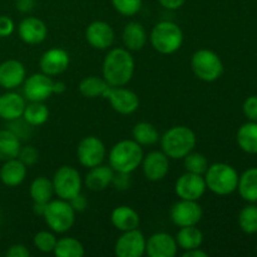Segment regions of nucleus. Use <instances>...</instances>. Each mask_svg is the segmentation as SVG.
Segmentation results:
<instances>
[{"instance_id": "1", "label": "nucleus", "mask_w": 257, "mask_h": 257, "mask_svg": "<svg viewBox=\"0 0 257 257\" xmlns=\"http://www.w3.org/2000/svg\"><path fill=\"white\" fill-rule=\"evenodd\" d=\"M103 78L110 87H124L135 74V59L125 48L110 49L103 60Z\"/></svg>"}, {"instance_id": "2", "label": "nucleus", "mask_w": 257, "mask_h": 257, "mask_svg": "<svg viewBox=\"0 0 257 257\" xmlns=\"http://www.w3.org/2000/svg\"><path fill=\"white\" fill-rule=\"evenodd\" d=\"M162 152L172 160H183L197 143L195 132L186 125H176L166 131L160 138Z\"/></svg>"}, {"instance_id": "3", "label": "nucleus", "mask_w": 257, "mask_h": 257, "mask_svg": "<svg viewBox=\"0 0 257 257\" xmlns=\"http://www.w3.org/2000/svg\"><path fill=\"white\" fill-rule=\"evenodd\" d=\"M143 156L142 146L135 140H123L113 146L108 161L114 172L132 173L141 166Z\"/></svg>"}, {"instance_id": "4", "label": "nucleus", "mask_w": 257, "mask_h": 257, "mask_svg": "<svg viewBox=\"0 0 257 257\" xmlns=\"http://www.w3.org/2000/svg\"><path fill=\"white\" fill-rule=\"evenodd\" d=\"M151 45L161 54H173L183 43V32L176 23L163 20L152 28L150 34Z\"/></svg>"}, {"instance_id": "5", "label": "nucleus", "mask_w": 257, "mask_h": 257, "mask_svg": "<svg viewBox=\"0 0 257 257\" xmlns=\"http://www.w3.org/2000/svg\"><path fill=\"white\" fill-rule=\"evenodd\" d=\"M203 177L208 190L218 196L231 195L237 190L238 175L235 168L227 163H213L208 166Z\"/></svg>"}, {"instance_id": "6", "label": "nucleus", "mask_w": 257, "mask_h": 257, "mask_svg": "<svg viewBox=\"0 0 257 257\" xmlns=\"http://www.w3.org/2000/svg\"><path fill=\"white\" fill-rule=\"evenodd\" d=\"M24 98L29 102H45L52 94H62L65 92V84L60 80H53L44 73H35L25 78L23 83Z\"/></svg>"}, {"instance_id": "7", "label": "nucleus", "mask_w": 257, "mask_h": 257, "mask_svg": "<svg viewBox=\"0 0 257 257\" xmlns=\"http://www.w3.org/2000/svg\"><path fill=\"white\" fill-rule=\"evenodd\" d=\"M191 68L202 82H215L222 75L223 63L217 53L210 49H198L191 58Z\"/></svg>"}, {"instance_id": "8", "label": "nucleus", "mask_w": 257, "mask_h": 257, "mask_svg": "<svg viewBox=\"0 0 257 257\" xmlns=\"http://www.w3.org/2000/svg\"><path fill=\"white\" fill-rule=\"evenodd\" d=\"M43 217L53 232L65 233L74 225L75 211L70 206L69 201L59 198L47 203Z\"/></svg>"}, {"instance_id": "9", "label": "nucleus", "mask_w": 257, "mask_h": 257, "mask_svg": "<svg viewBox=\"0 0 257 257\" xmlns=\"http://www.w3.org/2000/svg\"><path fill=\"white\" fill-rule=\"evenodd\" d=\"M52 182L54 193L62 200L69 201L82 192L83 181L80 173L72 166H62L58 168Z\"/></svg>"}, {"instance_id": "10", "label": "nucleus", "mask_w": 257, "mask_h": 257, "mask_svg": "<svg viewBox=\"0 0 257 257\" xmlns=\"http://www.w3.org/2000/svg\"><path fill=\"white\" fill-rule=\"evenodd\" d=\"M107 150L102 141L95 136H88L79 142L77 148V158L80 165L85 168H92L102 165Z\"/></svg>"}, {"instance_id": "11", "label": "nucleus", "mask_w": 257, "mask_h": 257, "mask_svg": "<svg viewBox=\"0 0 257 257\" xmlns=\"http://www.w3.org/2000/svg\"><path fill=\"white\" fill-rule=\"evenodd\" d=\"M103 98L109 100L110 105L117 113L123 115L133 114L140 107V98L133 90L124 87H108Z\"/></svg>"}, {"instance_id": "12", "label": "nucleus", "mask_w": 257, "mask_h": 257, "mask_svg": "<svg viewBox=\"0 0 257 257\" xmlns=\"http://www.w3.org/2000/svg\"><path fill=\"white\" fill-rule=\"evenodd\" d=\"M203 211L197 201L180 200L171 208V220L178 227L197 226L202 220Z\"/></svg>"}, {"instance_id": "13", "label": "nucleus", "mask_w": 257, "mask_h": 257, "mask_svg": "<svg viewBox=\"0 0 257 257\" xmlns=\"http://www.w3.org/2000/svg\"><path fill=\"white\" fill-rule=\"evenodd\" d=\"M146 241L138 228L124 231L115 242L114 253L118 257H142L146 253Z\"/></svg>"}, {"instance_id": "14", "label": "nucleus", "mask_w": 257, "mask_h": 257, "mask_svg": "<svg viewBox=\"0 0 257 257\" xmlns=\"http://www.w3.org/2000/svg\"><path fill=\"white\" fill-rule=\"evenodd\" d=\"M207 186L202 175L186 172L176 181L175 192L180 200L198 201L205 195Z\"/></svg>"}, {"instance_id": "15", "label": "nucleus", "mask_w": 257, "mask_h": 257, "mask_svg": "<svg viewBox=\"0 0 257 257\" xmlns=\"http://www.w3.org/2000/svg\"><path fill=\"white\" fill-rule=\"evenodd\" d=\"M141 165L145 177L152 182L162 181L170 172V158L162 151H152L143 156Z\"/></svg>"}, {"instance_id": "16", "label": "nucleus", "mask_w": 257, "mask_h": 257, "mask_svg": "<svg viewBox=\"0 0 257 257\" xmlns=\"http://www.w3.org/2000/svg\"><path fill=\"white\" fill-rule=\"evenodd\" d=\"M70 63L69 54L67 50L62 48H52L44 52L39 60V67L42 73L49 75V77H55L68 69Z\"/></svg>"}, {"instance_id": "17", "label": "nucleus", "mask_w": 257, "mask_h": 257, "mask_svg": "<svg viewBox=\"0 0 257 257\" xmlns=\"http://www.w3.org/2000/svg\"><path fill=\"white\" fill-rule=\"evenodd\" d=\"M178 245L171 233L156 232L146 241V253L150 257H175Z\"/></svg>"}, {"instance_id": "18", "label": "nucleus", "mask_w": 257, "mask_h": 257, "mask_svg": "<svg viewBox=\"0 0 257 257\" xmlns=\"http://www.w3.org/2000/svg\"><path fill=\"white\" fill-rule=\"evenodd\" d=\"M85 39L94 49L104 50L112 47L114 42V30L108 23L97 20L90 23L85 29Z\"/></svg>"}, {"instance_id": "19", "label": "nucleus", "mask_w": 257, "mask_h": 257, "mask_svg": "<svg viewBox=\"0 0 257 257\" xmlns=\"http://www.w3.org/2000/svg\"><path fill=\"white\" fill-rule=\"evenodd\" d=\"M27 70L24 64L17 59H8L0 64V87L14 90L24 83Z\"/></svg>"}, {"instance_id": "20", "label": "nucleus", "mask_w": 257, "mask_h": 257, "mask_svg": "<svg viewBox=\"0 0 257 257\" xmlns=\"http://www.w3.org/2000/svg\"><path fill=\"white\" fill-rule=\"evenodd\" d=\"M18 34L20 39L27 44H40L47 38L48 28L39 18L28 17L18 25Z\"/></svg>"}, {"instance_id": "21", "label": "nucleus", "mask_w": 257, "mask_h": 257, "mask_svg": "<svg viewBox=\"0 0 257 257\" xmlns=\"http://www.w3.org/2000/svg\"><path fill=\"white\" fill-rule=\"evenodd\" d=\"M25 98L19 93L8 90L0 95V118L7 122L23 117L25 109Z\"/></svg>"}, {"instance_id": "22", "label": "nucleus", "mask_w": 257, "mask_h": 257, "mask_svg": "<svg viewBox=\"0 0 257 257\" xmlns=\"http://www.w3.org/2000/svg\"><path fill=\"white\" fill-rule=\"evenodd\" d=\"M27 172L28 167L18 157L8 160L0 168V181L7 187H18L24 182Z\"/></svg>"}, {"instance_id": "23", "label": "nucleus", "mask_w": 257, "mask_h": 257, "mask_svg": "<svg viewBox=\"0 0 257 257\" xmlns=\"http://www.w3.org/2000/svg\"><path fill=\"white\" fill-rule=\"evenodd\" d=\"M113 176H114V171L110 166H95V167L89 168L88 173L85 175L84 183L88 190L99 192V191H104L108 186L112 185Z\"/></svg>"}, {"instance_id": "24", "label": "nucleus", "mask_w": 257, "mask_h": 257, "mask_svg": "<svg viewBox=\"0 0 257 257\" xmlns=\"http://www.w3.org/2000/svg\"><path fill=\"white\" fill-rule=\"evenodd\" d=\"M110 222L120 232L135 230L140 226V215L135 208L130 206H119L115 207L110 213Z\"/></svg>"}, {"instance_id": "25", "label": "nucleus", "mask_w": 257, "mask_h": 257, "mask_svg": "<svg viewBox=\"0 0 257 257\" xmlns=\"http://www.w3.org/2000/svg\"><path fill=\"white\" fill-rule=\"evenodd\" d=\"M122 40L125 49L138 52L147 44L148 34L141 23L130 22L123 29Z\"/></svg>"}, {"instance_id": "26", "label": "nucleus", "mask_w": 257, "mask_h": 257, "mask_svg": "<svg viewBox=\"0 0 257 257\" xmlns=\"http://www.w3.org/2000/svg\"><path fill=\"white\" fill-rule=\"evenodd\" d=\"M22 141L10 130H0V161L5 162L8 160L17 158L19 155Z\"/></svg>"}, {"instance_id": "27", "label": "nucleus", "mask_w": 257, "mask_h": 257, "mask_svg": "<svg viewBox=\"0 0 257 257\" xmlns=\"http://www.w3.org/2000/svg\"><path fill=\"white\" fill-rule=\"evenodd\" d=\"M175 238L178 247L187 251L201 247L203 242V233L196 226H186V227H180V231Z\"/></svg>"}, {"instance_id": "28", "label": "nucleus", "mask_w": 257, "mask_h": 257, "mask_svg": "<svg viewBox=\"0 0 257 257\" xmlns=\"http://www.w3.org/2000/svg\"><path fill=\"white\" fill-rule=\"evenodd\" d=\"M108 84L105 82V79L103 77H97V75H89V77H85L80 80L79 83V93L85 98H89V99H93V98H98L104 95V93L107 92Z\"/></svg>"}, {"instance_id": "29", "label": "nucleus", "mask_w": 257, "mask_h": 257, "mask_svg": "<svg viewBox=\"0 0 257 257\" xmlns=\"http://www.w3.org/2000/svg\"><path fill=\"white\" fill-rule=\"evenodd\" d=\"M237 190L240 196L248 202H257V167L245 171L238 177Z\"/></svg>"}, {"instance_id": "30", "label": "nucleus", "mask_w": 257, "mask_h": 257, "mask_svg": "<svg viewBox=\"0 0 257 257\" xmlns=\"http://www.w3.org/2000/svg\"><path fill=\"white\" fill-rule=\"evenodd\" d=\"M29 193L33 202L48 203L49 201H52L53 195H54L53 182L44 176L37 177L30 183Z\"/></svg>"}, {"instance_id": "31", "label": "nucleus", "mask_w": 257, "mask_h": 257, "mask_svg": "<svg viewBox=\"0 0 257 257\" xmlns=\"http://www.w3.org/2000/svg\"><path fill=\"white\" fill-rule=\"evenodd\" d=\"M237 143L246 153L255 155L257 153V123L248 122L241 125L237 131Z\"/></svg>"}, {"instance_id": "32", "label": "nucleus", "mask_w": 257, "mask_h": 257, "mask_svg": "<svg viewBox=\"0 0 257 257\" xmlns=\"http://www.w3.org/2000/svg\"><path fill=\"white\" fill-rule=\"evenodd\" d=\"M133 140L141 146H153L160 141V133L157 128L148 122H140L133 127Z\"/></svg>"}, {"instance_id": "33", "label": "nucleus", "mask_w": 257, "mask_h": 257, "mask_svg": "<svg viewBox=\"0 0 257 257\" xmlns=\"http://www.w3.org/2000/svg\"><path fill=\"white\" fill-rule=\"evenodd\" d=\"M54 255L57 257H83L84 246L74 237H62L57 241L54 247Z\"/></svg>"}, {"instance_id": "34", "label": "nucleus", "mask_w": 257, "mask_h": 257, "mask_svg": "<svg viewBox=\"0 0 257 257\" xmlns=\"http://www.w3.org/2000/svg\"><path fill=\"white\" fill-rule=\"evenodd\" d=\"M23 118L29 123L32 127L42 125L49 119V109L43 102H30L25 105Z\"/></svg>"}, {"instance_id": "35", "label": "nucleus", "mask_w": 257, "mask_h": 257, "mask_svg": "<svg viewBox=\"0 0 257 257\" xmlns=\"http://www.w3.org/2000/svg\"><path fill=\"white\" fill-rule=\"evenodd\" d=\"M183 163H185L186 172L196 173V175L203 176L208 168V161L205 157V155L193 152V151L183 158Z\"/></svg>"}, {"instance_id": "36", "label": "nucleus", "mask_w": 257, "mask_h": 257, "mask_svg": "<svg viewBox=\"0 0 257 257\" xmlns=\"http://www.w3.org/2000/svg\"><path fill=\"white\" fill-rule=\"evenodd\" d=\"M238 225L246 233L257 232V206H246L238 215Z\"/></svg>"}, {"instance_id": "37", "label": "nucleus", "mask_w": 257, "mask_h": 257, "mask_svg": "<svg viewBox=\"0 0 257 257\" xmlns=\"http://www.w3.org/2000/svg\"><path fill=\"white\" fill-rule=\"evenodd\" d=\"M58 238L55 237V235L50 231H39L38 233H35L34 238H33V243H34L35 247L40 251V252L44 253H50L54 251L55 245H57Z\"/></svg>"}, {"instance_id": "38", "label": "nucleus", "mask_w": 257, "mask_h": 257, "mask_svg": "<svg viewBox=\"0 0 257 257\" xmlns=\"http://www.w3.org/2000/svg\"><path fill=\"white\" fill-rule=\"evenodd\" d=\"M8 130L12 131L20 141H27L29 140L30 136H32V125L27 122L23 117L18 118V119L10 120L8 122Z\"/></svg>"}, {"instance_id": "39", "label": "nucleus", "mask_w": 257, "mask_h": 257, "mask_svg": "<svg viewBox=\"0 0 257 257\" xmlns=\"http://www.w3.org/2000/svg\"><path fill=\"white\" fill-rule=\"evenodd\" d=\"M114 9L124 17L136 15L142 8V0H112Z\"/></svg>"}, {"instance_id": "40", "label": "nucleus", "mask_w": 257, "mask_h": 257, "mask_svg": "<svg viewBox=\"0 0 257 257\" xmlns=\"http://www.w3.org/2000/svg\"><path fill=\"white\" fill-rule=\"evenodd\" d=\"M18 158L27 167H32V166H34L39 161V152H38V150L34 146H22L19 151V155H18Z\"/></svg>"}, {"instance_id": "41", "label": "nucleus", "mask_w": 257, "mask_h": 257, "mask_svg": "<svg viewBox=\"0 0 257 257\" xmlns=\"http://www.w3.org/2000/svg\"><path fill=\"white\" fill-rule=\"evenodd\" d=\"M112 185L114 186L115 190L118 191H125L131 187L132 185V180H131V173L125 172H114L113 176Z\"/></svg>"}, {"instance_id": "42", "label": "nucleus", "mask_w": 257, "mask_h": 257, "mask_svg": "<svg viewBox=\"0 0 257 257\" xmlns=\"http://www.w3.org/2000/svg\"><path fill=\"white\" fill-rule=\"evenodd\" d=\"M243 113L252 122H257V95H251L243 103Z\"/></svg>"}, {"instance_id": "43", "label": "nucleus", "mask_w": 257, "mask_h": 257, "mask_svg": "<svg viewBox=\"0 0 257 257\" xmlns=\"http://www.w3.org/2000/svg\"><path fill=\"white\" fill-rule=\"evenodd\" d=\"M15 24L12 18L7 15H0V38H7L14 33Z\"/></svg>"}, {"instance_id": "44", "label": "nucleus", "mask_w": 257, "mask_h": 257, "mask_svg": "<svg viewBox=\"0 0 257 257\" xmlns=\"http://www.w3.org/2000/svg\"><path fill=\"white\" fill-rule=\"evenodd\" d=\"M7 257H29L30 251L28 250V247L22 243H15V245L10 246L8 248V251L5 252Z\"/></svg>"}, {"instance_id": "45", "label": "nucleus", "mask_w": 257, "mask_h": 257, "mask_svg": "<svg viewBox=\"0 0 257 257\" xmlns=\"http://www.w3.org/2000/svg\"><path fill=\"white\" fill-rule=\"evenodd\" d=\"M69 203L75 212H83V211L87 210L88 207V200L82 192L78 193V195L74 196L73 198H70Z\"/></svg>"}, {"instance_id": "46", "label": "nucleus", "mask_w": 257, "mask_h": 257, "mask_svg": "<svg viewBox=\"0 0 257 257\" xmlns=\"http://www.w3.org/2000/svg\"><path fill=\"white\" fill-rule=\"evenodd\" d=\"M163 8L168 10H177L180 8L183 7V4L186 3V0H157Z\"/></svg>"}, {"instance_id": "47", "label": "nucleus", "mask_w": 257, "mask_h": 257, "mask_svg": "<svg viewBox=\"0 0 257 257\" xmlns=\"http://www.w3.org/2000/svg\"><path fill=\"white\" fill-rule=\"evenodd\" d=\"M34 7L33 0H17V9L22 13H28Z\"/></svg>"}, {"instance_id": "48", "label": "nucleus", "mask_w": 257, "mask_h": 257, "mask_svg": "<svg viewBox=\"0 0 257 257\" xmlns=\"http://www.w3.org/2000/svg\"><path fill=\"white\" fill-rule=\"evenodd\" d=\"M183 257H207V252L201 250L200 247L192 248V250H187L183 252Z\"/></svg>"}, {"instance_id": "49", "label": "nucleus", "mask_w": 257, "mask_h": 257, "mask_svg": "<svg viewBox=\"0 0 257 257\" xmlns=\"http://www.w3.org/2000/svg\"><path fill=\"white\" fill-rule=\"evenodd\" d=\"M45 207H47V203L34 202V205H33V211H34L35 215H39V216H42V217H43V215H44Z\"/></svg>"}, {"instance_id": "50", "label": "nucleus", "mask_w": 257, "mask_h": 257, "mask_svg": "<svg viewBox=\"0 0 257 257\" xmlns=\"http://www.w3.org/2000/svg\"><path fill=\"white\" fill-rule=\"evenodd\" d=\"M0 217H2V215H0Z\"/></svg>"}]
</instances>
